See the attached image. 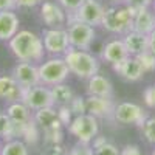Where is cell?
<instances>
[{"instance_id":"ab89813d","label":"cell","mask_w":155,"mask_h":155,"mask_svg":"<svg viewBox=\"0 0 155 155\" xmlns=\"http://www.w3.org/2000/svg\"><path fill=\"white\" fill-rule=\"evenodd\" d=\"M149 51L155 56V30L149 34Z\"/></svg>"},{"instance_id":"b9f144b4","label":"cell","mask_w":155,"mask_h":155,"mask_svg":"<svg viewBox=\"0 0 155 155\" xmlns=\"http://www.w3.org/2000/svg\"><path fill=\"white\" fill-rule=\"evenodd\" d=\"M150 155H155V147H153V150H152V153Z\"/></svg>"},{"instance_id":"484cf974","label":"cell","mask_w":155,"mask_h":155,"mask_svg":"<svg viewBox=\"0 0 155 155\" xmlns=\"http://www.w3.org/2000/svg\"><path fill=\"white\" fill-rule=\"evenodd\" d=\"M141 132L147 143L155 146V116H147L141 126Z\"/></svg>"},{"instance_id":"cb8c5ba5","label":"cell","mask_w":155,"mask_h":155,"mask_svg":"<svg viewBox=\"0 0 155 155\" xmlns=\"http://www.w3.org/2000/svg\"><path fill=\"white\" fill-rule=\"evenodd\" d=\"M0 155H30L28 144L25 143L23 140H20V138L9 140L2 146Z\"/></svg>"},{"instance_id":"83f0119b","label":"cell","mask_w":155,"mask_h":155,"mask_svg":"<svg viewBox=\"0 0 155 155\" xmlns=\"http://www.w3.org/2000/svg\"><path fill=\"white\" fill-rule=\"evenodd\" d=\"M140 64H141V67H143L144 73H150V71H155V56L150 53V51H144V53H141L140 56H135Z\"/></svg>"},{"instance_id":"3957f363","label":"cell","mask_w":155,"mask_h":155,"mask_svg":"<svg viewBox=\"0 0 155 155\" xmlns=\"http://www.w3.org/2000/svg\"><path fill=\"white\" fill-rule=\"evenodd\" d=\"M134 14L135 12L126 6L124 3H116L112 6H107L104 9V16L101 20V27L112 34H121L132 31L134 23Z\"/></svg>"},{"instance_id":"8fae6325","label":"cell","mask_w":155,"mask_h":155,"mask_svg":"<svg viewBox=\"0 0 155 155\" xmlns=\"http://www.w3.org/2000/svg\"><path fill=\"white\" fill-rule=\"evenodd\" d=\"M39 14L47 28H64L67 25V11L54 0H44Z\"/></svg>"},{"instance_id":"30bf717a","label":"cell","mask_w":155,"mask_h":155,"mask_svg":"<svg viewBox=\"0 0 155 155\" xmlns=\"http://www.w3.org/2000/svg\"><path fill=\"white\" fill-rule=\"evenodd\" d=\"M20 101L23 104H27L33 112H36L39 109H44V107L54 106L53 96H51V90H50V87H47L44 84H39V85H34L30 88H23Z\"/></svg>"},{"instance_id":"4fadbf2b","label":"cell","mask_w":155,"mask_h":155,"mask_svg":"<svg viewBox=\"0 0 155 155\" xmlns=\"http://www.w3.org/2000/svg\"><path fill=\"white\" fill-rule=\"evenodd\" d=\"M115 107L116 104H115L113 98H101V96H90V95H87L85 98V112L93 115L98 120L113 118Z\"/></svg>"},{"instance_id":"4316f807","label":"cell","mask_w":155,"mask_h":155,"mask_svg":"<svg viewBox=\"0 0 155 155\" xmlns=\"http://www.w3.org/2000/svg\"><path fill=\"white\" fill-rule=\"evenodd\" d=\"M64 132L62 129H50L44 130V143L45 144H62Z\"/></svg>"},{"instance_id":"7a4b0ae2","label":"cell","mask_w":155,"mask_h":155,"mask_svg":"<svg viewBox=\"0 0 155 155\" xmlns=\"http://www.w3.org/2000/svg\"><path fill=\"white\" fill-rule=\"evenodd\" d=\"M64 59L67 62L70 73L79 79L87 81L99 73V59L88 50H76L70 47L68 51L64 54Z\"/></svg>"},{"instance_id":"e575fe53","label":"cell","mask_w":155,"mask_h":155,"mask_svg":"<svg viewBox=\"0 0 155 155\" xmlns=\"http://www.w3.org/2000/svg\"><path fill=\"white\" fill-rule=\"evenodd\" d=\"M42 155H68V149L64 144H47Z\"/></svg>"},{"instance_id":"ee69618b","label":"cell","mask_w":155,"mask_h":155,"mask_svg":"<svg viewBox=\"0 0 155 155\" xmlns=\"http://www.w3.org/2000/svg\"><path fill=\"white\" fill-rule=\"evenodd\" d=\"M152 8H153V11H155V2H153V5H152Z\"/></svg>"},{"instance_id":"d6986e66","label":"cell","mask_w":155,"mask_h":155,"mask_svg":"<svg viewBox=\"0 0 155 155\" xmlns=\"http://www.w3.org/2000/svg\"><path fill=\"white\" fill-rule=\"evenodd\" d=\"M123 42L129 51V56H140L149 50V36L138 31H129L123 36Z\"/></svg>"},{"instance_id":"ac0fdd59","label":"cell","mask_w":155,"mask_h":155,"mask_svg":"<svg viewBox=\"0 0 155 155\" xmlns=\"http://www.w3.org/2000/svg\"><path fill=\"white\" fill-rule=\"evenodd\" d=\"M34 121L36 124L42 129V130H50V129H62V123L59 120V113L54 106L44 107L34 112Z\"/></svg>"},{"instance_id":"7bdbcfd3","label":"cell","mask_w":155,"mask_h":155,"mask_svg":"<svg viewBox=\"0 0 155 155\" xmlns=\"http://www.w3.org/2000/svg\"><path fill=\"white\" fill-rule=\"evenodd\" d=\"M2 146H3V144H2V141H0V150H2Z\"/></svg>"},{"instance_id":"44dd1931","label":"cell","mask_w":155,"mask_h":155,"mask_svg":"<svg viewBox=\"0 0 155 155\" xmlns=\"http://www.w3.org/2000/svg\"><path fill=\"white\" fill-rule=\"evenodd\" d=\"M132 30L138 31L141 34H146V36H149L155 30V11H153V8H144V9H140L135 12Z\"/></svg>"},{"instance_id":"9c48e42d","label":"cell","mask_w":155,"mask_h":155,"mask_svg":"<svg viewBox=\"0 0 155 155\" xmlns=\"http://www.w3.org/2000/svg\"><path fill=\"white\" fill-rule=\"evenodd\" d=\"M104 5L99 0H85V2L71 14H67V20H79L92 27H99L104 16Z\"/></svg>"},{"instance_id":"f1b7e54d","label":"cell","mask_w":155,"mask_h":155,"mask_svg":"<svg viewBox=\"0 0 155 155\" xmlns=\"http://www.w3.org/2000/svg\"><path fill=\"white\" fill-rule=\"evenodd\" d=\"M120 152H121V149H118L110 141H106L101 146L93 147V155H120Z\"/></svg>"},{"instance_id":"6da1fadb","label":"cell","mask_w":155,"mask_h":155,"mask_svg":"<svg viewBox=\"0 0 155 155\" xmlns=\"http://www.w3.org/2000/svg\"><path fill=\"white\" fill-rule=\"evenodd\" d=\"M8 47L14 58L20 62H42L45 48L42 36L30 30H19V33L8 42Z\"/></svg>"},{"instance_id":"1f68e13d","label":"cell","mask_w":155,"mask_h":155,"mask_svg":"<svg viewBox=\"0 0 155 155\" xmlns=\"http://www.w3.org/2000/svg\"><path fill=\"white\" fill-rule=\"evenodd\" d=\"M68 155H93V147L90 144L78 143L68 150Z\"/></svg>"},{"instance_id":"60d3db41","label":"cell","mask_w":155,"mask_h":155,"mask_svg":"<svg viewBox=\"0 0 155 155\" xmlns=\"http://www.w3.org/2000/svg\"><path fill=\"white\" fill-rule=\"evenodd\" d=\"M110 2H113V3H124V0H110Z\"/></svg>"},{"instance_id":"5b68a950","label":"cell","mask_w":155,"mask_h":155,"mask_svg":"<svg viewBox=\"0 0 155 155\" xmlns=\"http://www.w3.org/2000/svg\"><path fill=\"white\" fill-rule=\"evenodd\" d=\"M68 132L78 140V143L90 144L93 138L99 134V121L90 113L78 115L68 124Z\"/></svg>"},{"instance_id":"d6a6232c","label":"cell","mask_w":155,"mask_h":155,"mask_svg":"<svg viewBox=\"0 0 155 155\" xmlns=\"http://www.w3.org/2000/svg\"><path fill=\"white\" fill-rule=\"evenodd\" d=\"M56 2L67 11V14H71V12H74L85 0H56Z\"/></svg>"},{"instance_id":"5bb4252c","label":"cell","mask_w":155,"mask_h":155,"mask_svg":"<svg viewBox=\"0 0 155 155\" xmlns=\"http://www.w3.org/2000/svg\"><path fill=\"white\" fill-rule=\"evenodd\" d=\"M112 68H113V71L116 74H120L124 81H129V82H137L146 74L143 67H141L140 61L135 56L126 58L124 61L112 65Z\"/></svg>"},{"instance_id":"2e32d148","label":"cell","mask_w":155,"mask_h":155,"mask_svg":"<svg viewBox=\"0 0 155 155\" xmlns=\"http://www.w3.org/2000/svg\"><path fill=\"white\" fill-rule=\"evenodd\" d=\"M20 19L14 11H0V41L9 42L19 33Z\"/></svg>"},{"instance_id":"ba28073f","label":"cell","mask_w":155,"mask_h":155,"mask_svg":"<svg viewBox=\"0 0 155 155\" xmlns=\"http://www.w3.org/2000/svg\"><path fill=\"white\" fill-rule=\"evenodd\" d=\"M147 116L149 115L146 113V110L143 107L135 104V102H130V101H123L120 104H116L115 112H113V120L124 126L134 124V126L141 127Z\"/></svg>"},{"instance_id":"74e56055","label":"cell","mask_w":155,"mask_h":155,"mask_svg":"<svg viewBox=\"0 0 155 155\" xmlns=\"http://www.w3.org/2000/svg\"><path fill=\"white\" fill-rule=\"evenodd\" d=\"M120 155H143V152H141V149L137 144H126L121 149Z\"/></svg>"},{"instance_id":"277c9868","label":"cell","mask_w":155,"mask_h":155,"mask_svg":"<svg viewBox=\"0 0 155 155\" xmlns=\"http://www.w3.org/2000/svg\"><path fill=\"white\" fill-rule=\"evenodd\" d=\"M70 70L64 56H51L47 61L39 64V78L41 84L51 87L61 82H65L70 76Z\"/></svg>"},{"instance_id":"52a82bcc","label":"cell","mask_w":155,"mask_h":155,"mask_svg":"<svg viewBox=\"0 0 155 155\" xmlns=\"http://www.w3.org/2000/svg\"><path fill=\"white\" fill-rule=\"evenodd\" d=\"M45 53L50 56H64L70 48L67 28H45L42 31Z\"/></svg>"},{"instance_id":"836d02e7","label":"cell","mask_w":155,"mask_h":155,"mask_svg":"<svg viewBox=\"0 0 155 155\" xmlns=\"http://www.w3.org/2000/svg\"><path fill=\"white\" fill-rule=\"evenodd\" d=\"M58 113H59V120L62 123V126L68 127V124L71 123V120L74 118V115L71 113L70 107L68 106H62V107H58Z\"/></svg>"},{"instance_id":"f6af8a7d","label":"cell","mask_w":155,"mask_h":155,"mask_svg":"<svg viewBox=\"0 0 155 155\" xmlns=\"http://www.w3.org/2000/svg\"><path fill=\"white\" fill-rule=\"evenodd\" d=\"M153 2H155V0H153Z\"/></svg>"},{"instance_id":"ffe728a7","label":"cell","mask_w":155,"mask_h":155,"mask_svg":"<svg viewBox=\"0 0 155 155\" xmlns=\"http://www.w3.org/2000/svg\"><path fill=\"white\" fill-rule=\"evenodd\" d=\"M22 92H23V87L19 85V82L12 78V74L0 76V99L6 102L20 101Z\"/></svg>"},{"instance_id":"d4e9b609","label":"cell","mask_w":155,"mask_h":155,"mask_svg":"<svg viewBox=\"0 0 155 155\" xmlns=\"http://www.w3.org/2000/svg\"><path fill=\"white\" fill-rule=\"evenodd\" d=\"M0 138H3L5 141L14 140V124L6 112H0Z\"/></svg>"},{"instance_id":"e0dca14e","label":"cell","mask_w":155,"mask_h":155,"mask_svg":"<svg viewBox=\"0 0 155 155\" xmlns=\"http://www.w3.org/2000/svg\"><path fill=\"white\" fill-rule=\"evenodd\" d=\"M87 95L101 96V98H113V84L109 78L102 74H95L87 79Z\"/></svg>"},{"instance_id":"4dcf8cb0","label":"cell","mask_w":155,"mask_h":155,"mask_svg":"<svg viewBox=\"0 0 155 155\" xmlns=\"http://www.w3.org/2000/svg\"><path fill=\"white\" fill-rule=\"evenodd\" d=\"M124 5L129 6L134 12H137L140 9H144V8H152L153 0H124Z\"/></svg>"},{"instance_id":"7402d4cb","label":"cell","mask_w":155,"mask_h":155,"mask_svg":"<svg viewBox=\"0 0 155 155\" xmlns=\"http://www.w3.org/2000/svg\"><path fill=\"white\" fill-rule=\"evenodd\" d=\"M6 115L9 116V120L16 124H27L31 123L34 120V113L31 112V109L23 104L22 101H16V102H9V106L6 107Z\"/></svg>"},{"instance_id":"f35d334b","label":"cell","mask_w":155,"mask_h":155,"mask_svg":"<svg viewBox=\"0 0 155 155\" xmlns=\"http://www.w3.org/2000/svg\"><path fill=\"white\" fill-rule=\"evenodd\" d=\"M17 8V0H0V11H14Z\"/></svg>"},{"instance_id":"8992f818","label":"cell","mask_w":155,"mask_h":155,"mask_svg":"<svg viewBox=\"0 0 155 155\" xmlns=\"http://www.w3.org/2000/svg\"><path fill=\"white\" fill-rule=\"evenodd\" d=\"M67 33L70 47L76 50H90L96 37L95 27L79 20H67Z\"/></svg>"},{"instance_id":"f546056e","label":"cell","mask_w":155,"mask_h":155,"mask_svg":"<svg viewBox=\"0 0 155 155\" xmlns=\"http://www.w3.org/2000/svg\"><path fill=\"white\" fill-rule=\"evenodd\" d=\"M70 110H71V113L74 115V116H78V115H82V113H87L85 112V98H81V96H76L74 95V98L71 99V102H70Z\"/></svg>"},{"instance_id":"7c38bea8","label":"cell","mask_w":155,"mask_h":155,"mask_svg":"<svg viewBox=\"0 0 155 155\" xmlns=\"http://www.w3.org/2000/svg\"><path fill=\"white\" fill-rule=\"evenodd\" d=\"M12 78L19 82L20 87L30 88L34 85L41 84V78H39V64L34 62H17L14 68H12Z\"/></svg>"},{"instance_id":"9a60e30c","label":"cell","mask_w":155,"mask_h":155,"mask_svg":"<svg viewBox=\"0 0 155 155\" xmlns=\"http://www.w3.org/2000/svg\"><path fill=\"white\" fill-rule=\"evenodd\" d=\"M126 58H129V51L123 42V37L121 39H112L101 50V59L107 64H110V65H115V64L124 61Z\"/></svg>"},{"instance_id":"603a6c76","label":"cell","mask_w":155,"mask_h":155,"mask_svg":"<svg viewBox=\"0 0 155 155\" xmlns=\"http://www.w3.org/2000/svg\"><path fill=\"white\" fill-rule=\"evenodd\" d=\"M51 96H53V102L56 107H62V106H70L71 99L74 98V92L73 88L65 84V82H61L56 85H51Z\"/></svg>"},{"instance_id":"d590c367","label":"cell","mask_w":155,"mask_h":155,"mask_svg":"<svg viewBox=\"0 0 155 155\" xmlns=\"http://www.w3.org/2000/svg\"><path fill=\"white\" fill-rule=\"evenodd\" d=\"M143 101L149 109H155V85H149L143 92Z\"/></svg>"},{"instance_id":"8d00e7d4","label":"cell","mask_w":155,"mask_h":155,"mask_svg":"<svg viewBox=\"0 0 155 155\" xmlns=\"http://www.w3.org/2000/svg\"><path fill=\"white\" fill-rule=\"evenodd\" d=\"M44 0H17V8L22 9H31L36 6H41Z\"/></svg>"}]
</instances>
